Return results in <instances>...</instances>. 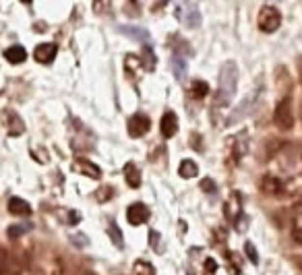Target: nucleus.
I'll use <instances>...</instances> for the list:
<instances>
[{
	"label": "nucleus",
	"mask_w": 302,
	"mask_h": 275,
	"mask_svg": "<svg viewBox=\"0 0 302 275\" xmlns=\"http://www.w3.org/2000/svg\"><path fill=\"white\" fill-rule=\"evenodd\" d=\"M8 211L17 215V218H29V215H31V205L25 199H21V196H13V199L8 201Z\"/></svg>",
	"instance_id": "nucleus-13"
},
{
	"label": "nucleus",
	"mask_w": 302,
	"mask_h": 275,
	"mask_svg": "<svg viewBox=\"0 0 302 275\" xmlns=\"http://www.w3.org/2000/svg\"><path fill=\"white\" fill-rule=\"evenodd\" d=\"M170 64H172V71H174L176 79H178V81H182L184 75H186V56L174 52V54H172V60H170Z\"/></svg>",
	"instance_id": "nucleus-16"
},
{
	"label": "nucleus",
	"mask_w": 302,
	"mask_h": 275,
	"mask_svg": "<svg viewBox=\"0 0 302 275\" xmlns=\"http://www.w3.org/2000/svg\"><path fill=\"white\" fill-rule=\"evenodd\" d=\"M29 230H31V223H15V225H11V228L6 230V234H8V238H21L23 234H27Z\"/></svg>",
	"instance_id": "nucleus-21"
},
{
	"label": "nucleus",
	"mask_w": 302,
	"mask_h": 275,
	"mask_svg": "<svg viewBox=\"0 0 302 275\" xmlns=\"http://www.w3.org/2000/svg\"><path fill=\"white\" fill-rule=\"evenodd\" d=\"M95 196H97L99 203H104V201H108V199H112V189H110V186H102V189L95 192Z\"/></svg>",
	"instance_id": "nucleus-27"
},
{
	"label": "nucleus",
	"mask_w": 302,
	"mask_h": 275,
	"mask_svg": "<svg viewBox=\"0 0 302 275\" xmlns=\"http://www.w3.org/2000/svg\"><path fill=\"white\" fill-rule=\"evenodd\" d=\"M178 174L182 176V178H195L199 174V165L193 160H182L178 165Z\"/></svg>",
	"instance_id": "nucleus-19"
},
{
	"label": "nucleus",
	"mask_w": 302,
	"mask_h": 275,
	"mask_svg": "<svg viewBox=\"0 0 302 275\" xmlns=\"http://www.w3.org/2000/svg\"><path fill=\"white\" fill-rule=\"evenodd\" d=\"M133 271H135V275H155L151 263H147V261H137L133 265Z\"/></svg>",
	"instance_id": "nucleus-23"
},
{
	"label": "nucleus",
	"mask_w": 302,
	"mask_h": 275,
	"mask_svg": "<svg viewBox=\"0 0 302 275\" xmlns=\"http://www.w3.org/2000/svg\"><path fill=\"white\" fill-rule=\"evenodd\" d=\"M259 95H261V89H253L250 93H246L244 97H242V102H240L234 110H232V114L228 116V126H232V124H238V122H242L246 116H250L253 114V110H255V106H257V102H259Z\"/></svg>",
	"instance_id": "nucleus-2"
},
{
	"label": "nucleus",
	"mask_w": 302,
	"mask_h": 275,
	"mask_svg": "<svg viewBox=\"0 0 302 275\" xmlns=\"http://www.w3.org/2000/svg\"><path fill=\"white\" fill-rule=\"evenodd\" d=\"M56 52H58L56 44H39L33 50V58L42 64H50L56 58Z\"/></svg>",
	"instance_id": "nucleus-11"
},
{
	"label": "nucleus",
	"mask_w": 302,
	"mask_h": 275,
	"mask_svg": "<svg viewBox=\"0 0 302 275\" xmlns=\"http://www.w3.org/2000/svg\"><path fill=\"white\" fill-rule=\"evenodd\" d=\"M298 205H302V199H300V201H298Z\"/></svg>",
	"instance_id": "nucleus-36"
},
{
	"label": "nucleus",
	"mask_w": 302,
	"mask_h": 275,
	"mask_svg": "<svg viewBox=\"0 0 302 275\" xmlns=\"http://www.w3.org/2000/svg\"><path fill=\"white\" fill-rule=\"evenodd\" d=\"M141 62H143L145 71H149V73L155 68V56H153V52H151L149 48H145V50H143V56H141Z\"/></svg>",
	"instance_id": "nucleus-24"
},
{
	"label": "nucleus",
	"mask_w": 302,
	"mask_h": 275,
	"mask_svg": "<svg viewBox=\"0 0 302 275\" xmlns=\"http://www.w3.org/2000/svg\"><path fill=\"white\" fill-rule=\"evenodd\" d=\"M207 269H209V273H215V267H217V265H215V261H211V259H207Z\"/></svg>",
	"instance_id": "nucleus-31"
},
{
	"label": "nucleus",
	"mask_w": 302,
	"mask_h": 275,
	"mask_svg": "<svg viewBox=\"0 0 302 275\" xmlns=\"http://www.w3.org/2000/svg\"><path fill=\"white\" fill-rule=\"evenodd\" d=\"M126 220L133 223V225H141V223H145L149 220V209H147V205L143 203H135V205H130V207L126 209Z\"/></svg>",
	"instance_id": "nucleus-8"
},
{
	"label": "nucleus",
	"mask_w": 302,
	"mask_h": 275,
	"mask_svg": "<svg viewBox=\"0 0 302 275\" xmlns=\"http://www.w3.org/2000/svg\"><path fill=\"white\" fill-rule=\"evenodd\" d=\"M73 170L79 172V174H83V176H87V178H93V180L102 178V170H99L95 164L87 162V160H81V157L73 162Z\"/></svg>",
	"instance_id": "nucleus-9"
},
{
	"label": "nucleus",
	"mask_w": 302,
	"mask_h": 275,
	"mask_svg": "<svg viewBox=\"0 0 302 275\" xmlns=\"http://www.w3.org/2000/svg\"><path fill=\"white\" fill-rule=\"evenodd\" d=\"M246 137L242 135V137H240V139H236V147H234V157H236V160H242V157H244V153H246Z\"/></svg>",
	"instance_id": "nucleus-26"
},
{
	"label": "nucleus",
	"mask_w": 302,
	"mask_h": 275,
	"mask_svg": "<svg viewBox=\"0 0 302 275\" xmlns=\"http://www.w3.org/2000/svg\"><path fill=\"white\" fill-rule=\"evenodd\" d=\"M124 180L126 184L130 186V189H139V184H141V172L135 164H126L124 165Z\"/></svg>",
	"instance_id": "nucleus-18"
},
{
	"label": "nucleus",
	"mask_w": 302,
	"mask_h": 275,
	"mask_svg": "<svg viewBox=\"0 0 302 275\" xmlns=\"http://www.w3.org/2000/svg\"><path fill=\"white\" fill-rule=\"evenodd\" d=\"M120 31H122V33H126V35H130V37H135L137 42H143V44H147L149 39H151V35H149V31H147V29H143V27H137V25L120 27Z\"/></svg>",
	"instance_id": "nucleus-17"
},
{
	"label": "nucleus",
	"mask_w": 302,
	"mask_h": 275,
	"mask_svg": "<svg viewBox=\"0 0 302 275\" xmlns=\"http://www.w3.org/2000/svg\"><path fill=\"white\" fill-rule=\"evenodd\" d=\"M149 129H151V122L147 116L135 114L128 118V135L130 137H143V135H147Z\"/></svg>",
	"instance_id": "nucleus-7"
},
{
	"label": "nucleus",
	"mask_w": 302,
	"mask_h": 275,
	"mask_svg": "<svg viewBox=\"0 0 302 275\" xmlns=\"http://www.w3.org/2000/svg\"><path fill=\"white\" fill-rule=\"evenodd\" d=\"M106 8H108V0H95V2H93V11L97 15H102Z\"/></svg>",
	"instance_id": "nucleus-29"
},
{
	"label": "nucleus",
	"mask_w": 302,
	"mask_h": 275,
	"mask_svg": "<svg viewBox=\"0 0 302 275\" xmlns=\"http://www.w3.org/2000/svg\"><path fill=\"white\" fill-rule=\"evenodd\" d=\"M162 2H168V0H162Z\"/></svg>",
	"instance_id": "nucleus-37"
},
{
	"label": "nucleus",
	"mask_w": 302,
	"mask_h": 275,
	"mask_svg": "<svg viewBox=\"0 0 302 275\" xmlns=\"http://www.w3.org/2000/svg\"><path fill=\"white\" fill-rule=\"evenodd\" d=\"M0 275H23L19 261L4 248H0Z\"/></svg>",
	"instance_id": "nucleus-6"
},
{
	"label": "nucleus",
	"mask_w": 302,
	"mask_h": 275,
	"mask_svg": "<svg viewBox=\"0 0 302 275\" xmlns=\"http://www.w3.org/2000/svg\"><path fill=\"white\" fill-rule=\"evenodd\" d=\"M207 93H209V85L205 81H193V85H190V97H195V100H203Z\"/></svg>",
	"instance_id": "nucleus-20"
},
{
	"label": "nucleus",
	"mask_w": 302,
	"mask_h": 275,
	"mask_svg": "<svg viewBox=\"0 0 302 275\" xmlns=\"http://www.w3.org/2000/svg\"><path fill=\"white\" fill-rule=\"evenodd\" d=\"M108 232H110V236H112V242L116 244V247H122V232L118 230V225L114 221L108 223Z\"/></svg>",
	"instance_id": "nucleus-25"
},
{
	"label": "nucleus",
	"mask_w": 302,
	"mask_h": 275,
	"mask_svg": "<svg viewBox=\"0 0 302 275\" xmlns=\"http://www.w3.org/2000/svg\"><path fill=\"white\" fill-rule=\"evenodd\" d=\"M159 129H162L164 139H172V137L178 133V116L174 112H166L162 122H159Z\"/></svg>",
	"instance_id": "nucleus-12"
},
{
	"label": "nucleus",
	"mask_w": 302,
	"mask_h": 275,
	"mask_svg": "<svg viewBox=\"0 0 302 275\" xmlns=\"http://www.w3.org/2000/svg\"><path fill=\"white\" fill-rule=\"evenodd\" d=\"M238 85V66L234 60H226L219 68L217 77V95H215V108H228L236 95Z\"/></svg>",
	"instance_id": "nucleus-1"
},
{
	"label": "nucleus",
	"mask_w": 302,
	"mask_h": 275,
	"mask_svg": "<svg viewBox=\"0 0 302 275\" xmlns=\"http://www.w3.org/2000/svg\"><path fill=\"white\" fill-rule=\"evenodd\" d=\"M176 19L182 25L190 27V29H197L201 25V13H199V6L195 2H188V0H184V2H180L176 6Z\"/></svg>",
	"instance_id": "nucleus-5"
},
{
	"label": "nucleus",
	"mask_w": 302,
	"mask_h": 275,
	"mask_svg": "<svg viewBox=\"0 0 302 275\" xmlns=\"http://www.w3.org/2000/svg\"><path fill=\"white\" fill-rule=\"evenodd\" d=\"M290 232H292V238H294V242H296V244H302V215L294 218Z\"/></svg>",
	"instance_id": "nucleus-22"
},
{
	"label": "nucleus",
	"mask_w": 302,
	"mask_h": 275,
	"mask_svg": "<svg viewBox=\"0 0 302 275\" xmlns=\"http://www.w3.org/2000/svg\"><path fill=\"white\" fill-rule=\"evenodd\" d=\"M298 68H300V79H302V58L298 60Z\"/></svg>",
	"instance_id": "nucleus-33"
},
{
	"label": "nucleus",
	"mask_w": 302,
	"mask_h": 275,
	"mask_svg": "<svg viewBox=\"0 0 302 275\" xmlns=\"http://www.w3.org/2000/svg\"><path fill=\"white\" fill-rule=\"evenodd\" d=\"M4 124H6V131H8L11 137H19V135L25 133V124L21 120V116H19L17 112H13V110L4 112Z\"/></svg>",
	"instance_id": "nucleus-10"
},
{
	"label": "nucleus",
	"mask_w": 302,
	"mask_h": 275,
	"mask_svg": "<svg viewBox=\"0 0 302 275\" xmlns=\"http://www.w3.org/2000/svg\"><path fill=\"white\" fill-rule=\"evenodd\" d=\"M201 189L207 191V192H215V182L211 180V178H207V180L201 182Z\"/></svg>",
	"instance_id": "nucleus-30"
},
{
	"label": "nucleus",
	"mask_w": 302,
	"mask_h": 275,
	"mask_svg": "<svg viewBox=\"0 0 302 275\" xmlns=\"http://www.w3.org/2000/svg\"><path fill=\"white\" fill-rule=\"evenodd\" d=\"M261 189H263L265 194H279L281 189H284V184H281V180L277 178V176L267 174L265 178H263V184H261Z\"/></svg>",
	"instance_id": "nucleus-15"
},
{
	"label": "nucleus",
	"mask_w": 302,
	"mask_h": 275,
	"mask_svg": "<svg viewBox=\"0 0 302 275\" xmlns=\"http://www.w3.org/2000/svg\"><path fill=\"white\" fill-rule=\"evenodd\" d=\"M273 122L281 131H290L292 126H294V114H292L290 97H281V100L277 102L275 110H273Z\"/></svg>",
	"instance_id": "nucleus-4"
},
{
	"label": "nucleus",
	"mask_w": 302,
	"mask_h": 275,
	"mask_svg": "<svg viewBox=\"0 0 302 275\" xmlns=\"http://www.w3.org/2000/svg\"><path fill=\"white\" fill-rule=\"evenodd\" d=\"M298 265H300V269H302V259H300V261H298Z\"/></svg>",
	"instance_id": "nucleus-34"
},
{
	"label": "nucleus",
	"mask_w": 302,
	"mask_h": 275,
	"mask_svg": "<svg viewBox=\"0 0 302 275\" xmlns=\"http://www.w3.org/2000/svg\"><path fill=\"white\" fill-rule=\"evenodd\" d=\"M244 250H246V254H248V261H250V263H259L257 250L253 248V244H250V242H246V244H244Z\"/></svg>",
	"instance_id": "nucleus-28"
},
{
	"label": "nucleus",
	"mask_w": 302,
	"mask_h": 275,
	"mask_svg": "<svg viewBox=\"0 0 302 275\" xmlns=\"http://www.w3.org/2000/svg\"><path fill=\"white\" fill-rule=\"evenodd\" d=\"M81 275H95V273L89 271V269H81Z\"/></svg>",
	"instance_id": "nucleus-32"
},
{
	"label": "nucleus",
	"mask_w": 302,
	"mask_h": 275,
	"mask_svg": "<svg viewBox=\"0 0 302 275\" xmlns=\"http://www.w3.org/2000/svg\"><path fill=\"white\" fill-rule=\"evenodd\" d=\"M21 2H31V0H21Z\"/></svg>",
	"instance_id": "nucleus-35"
},
{
	"label": "nucleus",
	"mask_w": 302,
	"mask_h": 275,
	"mask_svg": "<svg viewBox=\"0 0 302 275\" xmlns=\"http://www.w3.org/2000/svg\"><path fill=\"white\" fill-rule=\"evenodd\" d=\"M257 25L263 33H273L279 29L281 25V13L277 6H271V4H265L261 6L259 11V17H257Z\"/></svg>",
	"instance_id": "nucleus-3"
},
{
	"label": "nucleus",
	"mask_w": 302,
	"mask_h": 275,
	"mask_svg": "<svg viewBox=\"0 0 302 275\" xmlns=\"http://www.w3.org/2000/svg\"><path fill=\"white\" fill-rule=\"evenodd\" d=\"M4 58H6V62H11V64H21L27 60V52L23 46H11L4 50Z\"/></svg>",
	"instance_id": "nucleus-14"
}]
</instances>
